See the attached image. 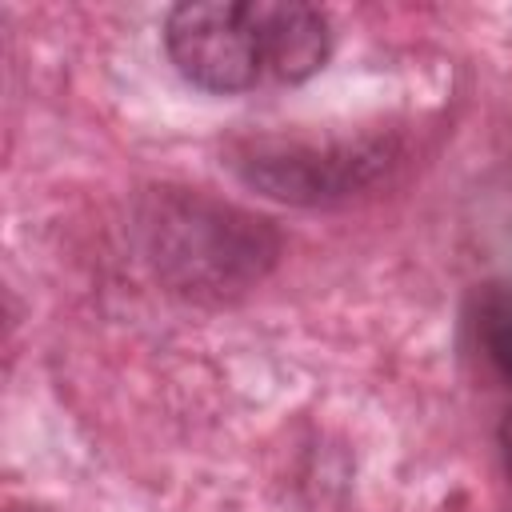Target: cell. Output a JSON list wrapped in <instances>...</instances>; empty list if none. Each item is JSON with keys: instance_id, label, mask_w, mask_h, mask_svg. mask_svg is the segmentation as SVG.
Wrapping results in <instances>:
<instances>
[{"instance_id": "cell-2", "label": "cell", "mask_w": 512, "mask_h": 512, "mask_svg": "<svg viewBox=\"0 0 512 512\" xmlns=\"http://www.w3.org/2000/svg\"><path fill=\"white\" fill-rule=\"evenodd\" d=\"M140 248L156 280L200 304L252 292L280 256L272 220L236 208L204 188L160 184L140 200Z\"/></svg>"}, {"instance_id": "cell-4", "label": "cell", "mask_w": 512, "mask_h": 512, "mask_svg": "<svg viewBox=\"0 0 512 512\" xmlns=\"http://www.w3.org/2000/svg\"><path fill=\"white\" fill-rule=\"evenodd\" d=\"M472 328H476V344H480V356L488 360V368L512 384V280L492 284L480 296Z\"/></svg>"}, {"instance_id": "cell-5", "label": "cell", "mask_w": 512, "mask_h": 512, "mask_svg": "<svg viewBox=\"0 0 512 512\" xmlns=\"http://www.w3.org/2000/svg\"><path fill=\"white\" fill-rule=\"evenodd\" d=\"M496 448H500V468H504V480L512 488V412H504L500 428H496Z\"/></svg>"}, {"instance_id": "cell-3", "label": "cell", "mask_w": 512, "mask_h": 512, "mask_svg": "<svg viewBox=\"0 0 512 512\" xmlns=\"http://www.w3.org/2000/svg\"><path fill=\"white\" fill-rule=\"evenodd\" d=\"M384 164V148L348 144H304L284 136L244 140L232 152V168L244 184L288 204H328L356 192Z\"/></svg>"}, {"instance_id": "cell-1", "label": "cell", "mask_w": 512, "mask_h": 512, "mask_svg": "<svg viewBox=\"0 0 512 512\" xmlns=\"http://www.w3.org/2000/svg\"><path fill=\"white\" fill-rule=\"evenodd\" d=\"M164 52L200 92L304 84L332 56V20L300 0H188L164 16Z\"/></svg>"}]
</instances>
